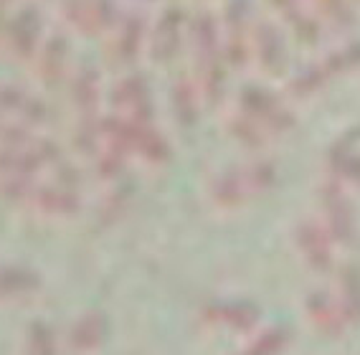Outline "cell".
<instances>
[{
	"label": "cell",
	"mask_w": 360,
	"mask_h": 355,
	"mask_svg": "<svg viewBox=\"0 0 360 355\" xmlns=\"http://www.w3.org/2000/svg\"><path fill=\"white\" fill-rule=\"evenodd\" d=\"M36 290V277L26 269H0V299L23 297Z\"/></svg>",
	"instance_id": "9"
},
{
	"label": "cell",
	"mask_w": 360,
	"mask_h": 355,
	"mask_svg": "<svg viewBox=\"0 0 360 355\" xmlns=\"http://www.w3.org/2000/svg\"><path fill=\"white\" fill-rule=\"evenodd\" d=\"M178 26H180V11L178 8H167L165 13L160 15V20H158V31H155V39H153L155 53L165 56V53L173 51Z\"/></svg>",
	"instance_id": "10"
},
{
	"label": "cell",
	"mask_w": 360,
	"mask_h": 355,
	"mask_svg": "<svg viewBox=\"0 0 360 355\" xmlns=\"http://www.w3.org/2000/svg\"><path fill=\"white\" fill-rule=\"evenodd\" d=\"M304 241H309L307 246V257L315 262V264H328L330 262V254H328V244L320 239V233L317 231H307L304 233Z\"/></svg>",
	"instance_id": "12"
},
{
	"label": "cell",
	"mask_w": 360,
	"mask_h": 355,
	"mask_svg": "<svg viewBox=\"0 0 360 355\" xmlns=\"http://www.w3.org/2000/svg\"><path fill=\"white\" fill-rule=\"evenodd\" d=\"M140 36H142V18L140 15H127V18L117 26L115 36L110 39L107 44V53L117 61H122V58H129L135 53L137 44H140Z\"/></svg>",
	"instance_id": "5"
},
{
	"label": "cell",
	"mask_w": 360,
	"mask_h": 355,
	"mask_svg": "<svg viewBox=\"0 0 360 355\" xmlns=\"http://www.w3.org/2000/svg\"><path fill=\"white\" fill-rule=\"evenodd\" d=\"M66 61V41L64 36L51 33L44 44L36 49V69H39L41 77L46 79H56L64 69Z\"/></svg>",
	"instance_id": "6"
},
{
	"label": "cell",
	"mask_w": 360,
	"mask_h": 355,
	"mask_svg": "<svg viewBox=\"0 0 360 355\" xmlns=\"http://www.w3.org/2000/svg\"><path fill=\"white\" fill-rule=\"evenodd\" d=\"M36 33H39V11L33 6H23L13 18L0 31L3 46L15 56H28L36 49Z\"/></svg>",
	"instance_id": "1"
},
{
	"label": "cell",
	"mask_w": 360,
	"mask_h": 355,
	"mask_svg": "<svg viewBox=\"0 0 360 355\" xmlns=\"http://www.w3.org/2000/svg\"><path fill=\"white\" fill-rule=\"evenodd\" d=\"M282 340L279 337V333H269V335L264 337V340H259V348L257 350H251L249 355H264V353H274L277 350V342Z\"/></svg>",
	"instance_id": "13"
},
{
	"label": "cell",
	"mask_w": 360,
	"mask_h": 355,
	"mask_svg": "<svg viewBox=\"0 0 360 355\" xmlns=\"http://www.w3.org/2000/svg\"><path fill=\"white\" fill-rule=\"evenodd\" d=\"M104 337V320L99 315H86L82 317L74 330H71V345L77 353H89L102 342Z\"/></svg>",
	"instance_id": "8"
},
{
	"label": "cell",
	"mask_w": 360,
	"mask_h": 355,
	"mask_svg": "<svg viewBox=\"0 0 360 355\" xmlns=\"http://www.w3.org/2000/svg\"><path fill=\"white\" fill-rule=\"evenodd\" d=\"M26 355H53V337L46 325H33L31 328Z\"/></svg>",
	"instance_id": "11"
},
{
	"label": "cell",
	"mask_w": 360,
	"mask_h": 355,
	"mask_svg": "<svg viewBox=\"0 0 360 355\" xmlns=\"http://www.w3.org/2000/svg\"><path fill=\"white\" fill-rule=\"evenodd\" d=\"M71 97L82 110V115H94V102H97V74L91 66H82L71 77Z\"/></svg>",
	"instance_id": "7"
},
{
	"label": "cell",
	"mask_w": 360,
	"mask_h": 355,
	"mask_svg": "<svg viewBox=\"0 0 360 355\" xmlns=\"http://www.w3.org/2000/svg\"><path fill=\"white\" fill-rule=\"evenodd\" d=\"M31 198L46 213H69L79 206V186H69L53 178V183L33 188Z\"/></svg>",
	"instance_id": "2"
},
{
	"label": "cell",
	"mask_w": 360,
	"mask_h": 355,
	"mask_svg": "<svg viewBox=\"0 0 360 355\" xmlns=\"http://www.w3.org/2000/svg\"><path fill=\"white\" fill-rule=\"evenodd\" d=\"M64 15L82 31H97L112 18L110 0H64Z\"/></svg>",
	"instance_id": "3"
},
{
	"label": "cell",
	"mask_w": 360,
	"mask_h": 355,
	"mask_svg": "<svg viewBox=\"0 0 360 355\" xmlns=\"http://www.w3.org/2000/svg\"><path fill=\"white\" fill-rule=\"evenodd\" d=\"M115 102L122 107L124 117L132 120H148V89L140 74H127L115 84Z\"/></svg>",
	"instance_id": "4"
}]
</instances>
